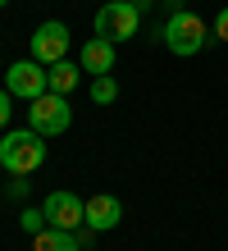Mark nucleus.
<instances>
[{"label": "nucleus", "mask_w": 228, "mask_h": 251, "mask_svg": "<svg viewBox=\"0 0 228 251\" xmlns=\"http://www.w3.org/2000/svg\"><path fill=\"white\" fill-rule=\"evenodd\" d=\"M0 165H5L9 174H19V178L37 174V169L46 165V137H41L37 128L5 132V137H0Z\"/></svg>", "instance_id": "nucleus-1"}, {"label": "nucleus", "mask_w": 228, "mask_h": 251, "mask_svg": "<svg viewBox=\"0 0 228 251\" xmlns=\"http://www.w3.org/2000/svg\"><path fill=\"white\" fill-rule=\"evenodd\" d=\"M160 41H164V50H169V55H182V60H187V55H196L210 41V27L201 23V14H192L187 5H182V9H174L169 19H164Z\"/></svg>", "instance_id": "nucleus-2"}, {"label": "nucleus", "mask_w": 228, "mask_h": 251, "mask_svg": "<svg viewBox=\"0 0 228 251\" xmlns=\"http://www.w3.org/2000/svg\"><path fill=\"white\" fill-rule=\"evenodd\" d=\"M73 124V105H69V96H59V92H46L37 100H27V128H37L41 137H59Z\"/></svg>", "instance_id": "nucleus-3"}, {"label": "nucleus", "mask_w": 228, "mask_h": 251, "mask_svg": "<svg viewBox=\"0 0 228 251\" xmlns=\"http://www.w3.org/2000/svg\"><path fill=\"white\" fill-rule=\"evenodd\" d=\"M137 27H142V9L132 0H110V5L96 9V37L105 41H128L137 37Z\"/></svg>", "instance_id": "nucleus-4"}, {"label": "nucleus", "mask_w": 228, "mask_h": 251, "mask_svg": "<svg viewBox=\"0 0 228 251\" xmlns=\"http://www.w3.org/2000/svg\"><path fill=\"white\" fill-rule=\"evenodd\" d=\"M5 92L19 96V100H37L51 92V78H46V64L41 60H14L5 69Z\"/></svg>", "instance_id": "nucleus-5"}, {"label": "nucleus", "mask_w": 228, "mask_h": 251, "mask_svg": "<svg viewBox=\"0 0 228 251\" xmlns=\"http://www.w3.org/2000/svg\"><path fill=\"white\" fill-rule=\"evenodd\" d=\"M41 210L46 219H51V228H82L87 224V201L82 197H73V192H51V197L41 201Z\"/></svg>", "instance_id": "nucleus-6"}, {"label": "nucleus", "mask_w": 228, "mask_h": 251, "mask_svg": "<svg viewBox=\"0 0 228 251\" xmlns=\"http://www.w3.org/2000/svg\"><path fill=\"white\" fill-rule=\"evenodd\" d=\"M32 60H41L46 69L59 64V60H69V27L51 19V23H41L37 32H32Z\"/></svg>", "instance_id": "nucleus-7"}, {"label": "nucleus", "mask_w": 228, "mask_h": 251, "mask_svg": "<svg viewBox=\"0 0 228 251\" xmlns=\"http://www.w3.org/2000/svg\"><path fill=\"white\" fill-rule=\"evenodd\" d=\"M119 219H124V201H119V197H105V192H101V197H91V201H87V228L110 233Z\"/></svg>", "instance_id": "nucleus-8"}, {"label": "nucleus", "mask_w": 228, "mask_h": 251, "mask_svg": "<svg viewBox=\"0 0 228 251\" xmlns=\"http://www.w3.org/2000/svg\"><path fill=\"white\" fill-rule=\"evenodd\" d=\"M78 64H82V73H91V78L110 73V69H114V41H105V37H91L87 46L78 50Z\"/></svg>", "instance_id": "nucleus-9"}, {"label": "nucleus", "mask_w": 228, "mask_h": 251, "mask_svg": "<svg viewBox=\"0 0 228 251\" xmlns=\"http://www.w3.org/2000/svg\"><path fill=\"white\" fill-rule=\"evenodd\" d=\"M46 78H51V92L69 96L73 87H78V78H82V64H78V60H59V64L46 69Z\"/></svg>", "instance_id": "nucleus-10"}, {"label": "nucleus", "mask_w": 228, "mask_h": 251, "mask_svg": "<svg viewBox=\"0 0 228 251\" xmlns=\"http://www.w3.org/2000/svg\"><path fill=\"white\" fill-rule=\"evenodd\" d=\"M32 251H82V247L69 228H41L32 238Z\"/></svg>", "instance_id": "nucleus-11"}, {"label": "nucleus", "mask_w": 228, "mask_h": 251, "mask_svg": "<svg viewBox=\"0 0 228 251\" xmlns=\"http://www.w3.org/2000/svg\"><path fill=\"white\" fill-rule=\"evenodd\" d=\"M91 100H96V105H114V100H119V82L110 78V73L91 78Z\"/></svg>", "instance_id": "nucleus-12"}, {"label": "nucleus", "mask_w": 228, "mask_h": 251, "mask_svg": "<svg viewBox=\"0 0 228 251\" xmlns=\"http://www.w3.org/2000/svg\"><path fill=\"white\" fill-rule=\"evenodd\" d=\"M19 228L27 233V238H37L41 228H51V219H46V210H23L19 215Z\"/></svg>", "instance_id": "nucleus-13"}, {"label": "nucleus", "mask_w": 228, "mask_h": 251, "mask_svg": "<svg viewBox=\"0 0 228 251\" xmlns=\"http://www.w3.org/2000/svg\"><path fill=\"white\" fill-rule=\"evenodd\" d=\"M9 114H14V96L5 92V87H0V132L9 128Z\"/></svg>", "instance_id": "nucleus-14"}, {"label": "nucleus", "mask_w": 228, "mask_h": 251, "mask_svg": "<svg viewBox=\"0 0 228 251\" xmlns=\"http://www.w3.org/2000/svg\"><path fill=\"white\" fill-rule=\"evenodd\" d=\"M215 41H228V5L215 14Z\"/></svg>", "instance_id": "nucleus-15"}, {"label": "nucleus", "mask_w": 228, "mask_h": 251, "mask_svg": "<svg viewBox=\"0 0 228 251\" xmlns=\"http://www.w3.org/2000/svg\"><path fill=\"white\" fill-rule=\"evenodd\" d=\"M9 197H27V183L19 178V174H14V183H9Z\"/></svg>", "instance_id": "nucleus-16"}, {"label": "nucleus", "mask_w": 228, "mask_h": 251, "mask_svg": "<svg viewBox=\"0 0 228 251\" xmlns=\"http://www.w3.org/2000/svg\"><path fill=\"white\" fill-rule=\"evenodd\" d=\"M5 5H9V0H0V9H5Z\"/></svg>", "instance_id": "nucleus-17"}]
</instances>
